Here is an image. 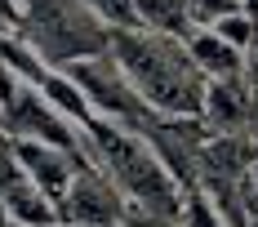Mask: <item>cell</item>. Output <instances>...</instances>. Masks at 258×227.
<instances>
[{"label":"cell","mask_w":258,"mask_h":227,"mask_svg":"<svg viewBox=\"0 0 258 227\" xmlns=\"http://www.w3.org/2000/svg\"><path fill=\"white\" fill-rule=\"evenodd\" d=\"M14 156L23 160V169L36 178V187L49 196L53 205L67 201V192H72V183H76V169H72V151H58V147H45V143H14Z\"/></svg>","instance_id":"cell-5"},{"label":"cell","mask_w":258,"mask_h":227,"mask_svg":"<svg viewBox=\"0 0 258 227\" xmlns=\"http://www.w3.org/2000/svg\"><path fill=\"white\" fill-rule=\"evenodd\" d=\"M98 23L116 27V31H138V9H134V0H80Z\"/></svg>","instance_id":"cell-8"},{"label":"cell","mask_w":258,"mask_h":227,"mask_svg":"<svg viewBox=\"0 0 258 227\" xmlns=\"http://www.w3.org/2000/svg\"><path fill=\"white\" fill-rule=\"evenodd\" d=\"M138 9V27L156 31V36H169V40H191V0H134Z\"/></svg>","instance_id":"cell-6"},{"label":"cell","mask_w":258,"mask_h":227,"mask_svg":"<svg viewBox=\"0 0 258 227\" xmlns=\"http://www.w3.org/2000/svg\"><path fill=\"white\" fill-rule=\"evenodd\" d=\"M232 14H240V0H191V23L196 27H218Z\"/></svg>","instance_id":"cell-9"},{"label":"cell","mask_w":258,"mask_h":227,"mask_svg":"<svg viewBox=\"0 0 258 227\" xmlns=\"http://www.w3.org/2000/svg\"><path fill=\"white\" fill-rule=\"evenodd\" d=\"M85 129H89V143L98 151V160L107 165L111 183L125 192L129 201H138L147 214H174L178 209V196H174V183L165 174V165L134 134H120L107 121H94V125H85Z\"/></svg>","instance_id":"cell-2"},{"label":"cell","mask_w":258,"mask_h":227,"mask_svg":"<svg viewBox=\"0 0 258 227\" xmlns=\"http://www.w3.org/2000/svg\"><path fill=\"white\" fill-rule=\"evenodd\" d=\"M187 49L196 58V67L209 76V80H236L240 76V49H232L223 36H214V31H196L191 40H187Z\"/></svg>","instance_id":"cell-7"},{"label":"cell","mask_w":258,"mask_h":227,"mask_svg":"<svg viewBox=\"0 0 258 227\" xmlns=\"http://www.w3.org/2000/svg\"><path fill=\"white\" fill-rule=\"evenodd\" d=\"M116 53H120V72L125 80L143 94V102H152L160 111H178L191 116L205 107V85H201V67L187 45L169 40V36H147L138 31H116Z\"/></svg>","instance_id":"cell-1"},{"label":"cell","mask_w":258,"mask_h":227,"mask_svg":"<svg viewBox=\"0 0 258 227\" xmlns=\"http://www.w3.org/2000/svg\"><path fill=\"white\" fill-rule=\"evenodd\" d=\"M182 227H218V218H214V209L201 201L187 205V214H182Z\"/></svg>","instance_id":"cell-11"},{"label":"cell","mask_w":258,"mask_h":227,"mask_svg":"<svg viewBox=\"0 0 258 227\" xmlns=\"http://www.w3.org/2000/svg\"><path fill=\"white\" fill-rule=\"evenodd\" d=\"M58 218L67 227H116L125 218V205L107 183H98L94 174H80L67 192V201L58 205Z\"/></svg>","instance_id":"cell-4"},{"label":"cell","mask_w":258,"mask_h":227,"mask_svg":"<svg viewBox=\"0 0 258 227\" xmlns=\"http://www.w3.org/2000/svg\"><path fill=\"white\" fill-rule=\"evenodd\" d=\"M214 36H223L232 49H249V45H254V36H258V27H254V18H249V14H232L227 23L214 27Z\"/></svg>","instance_id":"cell-10"},{"label":"cell","mask_w":258,"mask_h":227,"mask_svg":"<svg viewBox=\"0 0 258 227\" xmlns=\"http://www.w3.org/2000/svg\"><path fill=\"white\" fill-rule=\"evenodd\" d=\"M0 205L23 227H53L58 223V205L36 187V178L23 169V160L14 156V147L0 151Z\"/></svg>","instance_id":"cell-3"}]
</instances>
